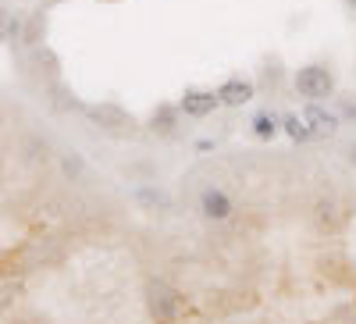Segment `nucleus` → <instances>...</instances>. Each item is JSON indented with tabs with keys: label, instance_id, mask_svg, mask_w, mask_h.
Masks as SVG:
<instances>
[{
	"label": "nucleus",
	"instance_id": "f257e3e1",
	"mask_svg": "<svg viewBox=\"0 0 356 324\" xmlns=\"http://www.w3.org/2000/svg\"><path fill=\"white\" fill-rule=\"evenodd\" d=\"M146 307H150V317H154L157 324H175L178 317L186 314L189 303H186V296H182L175 285L154 278L150 285H146Z\"/></svg>",
	"mask_w": 356,
	"mask_h": 324
},
{
	"label": "nucleus",
	"instance_id": "f03ea898",
	"mask_svg": "<svg viewBox=\"0 0 356 324\" xmlns=\"http://www.w3.org/2000/svg\"><path fill=\"white\" fill-rule=\"evenodd\" d=\"M296 93H300L307 104H321L335 93V75L324 65H307L296 72Z\"/></svg>",
	"mask_w": 356,
	"mask_h": 324
},
{
	"label": "nucleus",
	"instance_id": "7ed1b4c3",
	"mask_svg": "<svg viewBox=\"0 0 356 324\" xmlns=\"http://www.w3.org/2000/svg\"><path fill=\"white\" fill-rule=\"evenodd\" d=\"M86 118L93 125L107 129V132H132L136 129V118L125 107H118V104H89L86 107Z\"/></svg>",
	"mask_w": 356,
	"mask_h": 324
},
{
	"label": "nucleus",
	"instance_id": "20e7f679",
	"mask_svg": "<svg viewBox=\"0 0 356 324\" xmlns=\"http://www.w3.org/2000/svg\"><path fill=\"white\" fill-rule=\"evenodd\" d=\"M232 211H235V203H232V196L225 193V189H203L200 193V214L207 218V221H228L232 218Z\"/></svg>",
	"mask_w": 356,
	"mask_h": 324
},
{
	"label": "nucleus",
	"instance_id": "39448f33",
	"mask_svg": "<svg viewBox=\"0 0 356 324\" xmlns=\"http://www.w3.org/2000/svg\"><path fill=\"white\" fill-rule=\"evenodd\" d=\"M253 97H257V86H253L250 79H243V75H232L228 82L218 86L221 107H243V104H250Z\"/></svg>",
	"mask_w": 356,
	"mask_h": 324
},
{
	"label": "nucleus",
	"instance_id": "423d86ee",
	"mask_svg": "<svg viewBox=\"0 0 356 324\" xmlns=\"http://www.w3.org/2000/svg\"><path fill=\"white\" fill-rule=\"evenodd\" d=\"M221 107L218 90H186L182 100H178V111H186L189 118H207Z\"/></svg>",
	"mask_w": 356,
	"mask_h": 324
},
{
	"label": "nucleus",
	"instance_id": "0eeeda50",
	"mask_svg": "<svg viewBox=\"0 0 356 324\" xmlns=\"http://www.w3.org/2000/svg\"><path fill=\"white\" fill-rule=\"evenodd\" d=\"M303 122L310 125V132H314V139H328V136H335L339 132V114H332V111H324L321 104H307V111H303Z\"/></svg>",
	"mask_w": 356,
	"mask_h": 324
},
{
	"label": "nucleus",
	"instance_id": "6e6552de",
	"mask_svg": "<svg viewBox=\"0 0 356 324\" xmlns=\"http://www.w3.org/2000/svg\"><path fill=\"white\" fill-rule=\"evenodd\" d=\"M278 132H282V118H278V114L260 111V114L253 118V136H257V139H275Z\"/></svg>",
	"mask_w": 356,
	"mask_h": 324
},
{
	"label": "nucleus",
	"instance_id": "1a4fd4ad",
	"mask_svg": "<svg viewBox=\"0 0 356 324\" xmlns=\"http://www.w3.org/2000/svg\"><path fill=\"white\" fill-rule=\"evenodd\" d=\"M282 129L289 132L292 143H310V139H314L310 125L303 122V114H285V118H282Z\"/></svg>",
	"mask_w": 356,
	"mask_h": 324
},
{
	"label": "nucleus",
	"instance_id": "9d476101",
	"mask_svg": "<svg viewBox=\"0 0 356 324\" xmlns=\"http://www.w3.org/2000/svg\"><path fill=\"white\" fill-rule=\"evenodd\" d=\"M175 125H178V107L161 104V107L154 111V118H150V129H154V132H175Z\"/></svg>",
	"mask_w": 356,
	"mask_h": 324
},
{
	"label": "nucleus",
	"instance_id": "9b49d317",
	"mask_svg": "<svg viewBox=\"0 0 356 324\" xmlns=\"http://www.w3.org/2000/svg\"><path fill=\"white\" fill-rule=\"evenodd\" d=\"M136 196H139L143 203H150V207H161V211H168V207H171L168 193H161V189H139Z\"/></svg>",
	"mask_w": 356,
	"mask_h": 324
},
{
	"label": "nucleus",
	"instance_id": "f8f14e48",
	"mask_svg": "<svg viewBox=\"0 0 356 324\" xmlns=\"http://www.w3.org/2000/svg\"><path fill=\"white\" fill-rule=\"evenodd\" d=\"M8 29H11V22H8V15H4V11H0V40H4Z\"/></svg>",
	"mask_w": 356,
	"mask_h": 324
},
{
	"label": "nucleus",
	"instance_id": "ddd939ff",
	"mask_svg": "<svg viewBox=\"0 0 356 324\" xmlns=\"http://www.w3.org/2000/svg\"><path fill=\"white\" fill-rule=\"evenodd\" d=\"M349 161H353V164H356V143H353V146H349Z\"/></svg>",
	"mask_w": 356,
	"mask_h": 324
},
{
	"label": "nucleus",
	"instance_id": "4468645a",
	"mask_svg": "<svg viewBox=\"0 0 356 324\" xmlns=\"http://www.w3.org/2000/svg\"><path fill=\"white\" fill-rule=\"evenodd\" d=\"M346 114H349V118H356V104H349V107H346Z\"/></svg>",
	"mask_w": 356,
	"mask_h": 324
},
{
	"label": "nucleus",
	"instance_id": "2eb2a0df",
	"mask_svg": "<svg viewBox=\"0 0 356 324\" xmlns=\"http://www.w3.org/2000/svg\"><path fill=\"white\" fill-rule=\"evenodd\" d=\"M349 8H353V11H356V0H349Z\"/></svg>",
	"mask_w": 356,
	"mask_h": 324
}]
</instances>
